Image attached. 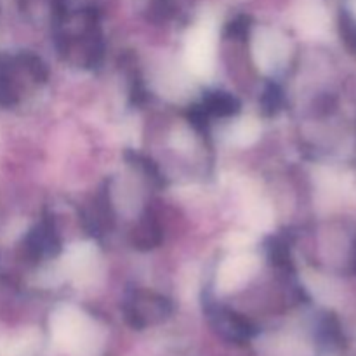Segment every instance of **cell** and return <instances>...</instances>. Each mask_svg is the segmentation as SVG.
Segmentation results:
<instances>
[{"label": "cell", "instance_id": "7", "mask_svg": "<svg viewBox=\"0 0 356 356\" xmlns=\"http://www.w3.org/2000/svg\"><path fill=\"white\" fill-rule=\"evenodd\" d=\"M268 96L264 97V104H266L268 111H275L280 104V94H278L277 89H271L270 92H266Z\"/></svg>", "mask_w": 356, "mask_h": 356}, {"label": "cell", "instance_id": "2", "mask_svg": "<svg viewBox=\"0 0 356 356\" xmlns=\"http://www.w3.org/2000/svg\"><path fill=\"white\" fill-rule=\"evenodd\" d=\"M256 270V259L249 256H240L235 259H229L222 266L221 282L225 285H235L249 278V275Z\"/></svg>", "mask_w": 356, "mask_h": 356}, {"label": "cell", "instance_id": "4", "mask_svg": "<svg viewBox=\"0 0 356 356\" xmlns=\"http://www.w3.org/2000/svg\"><path fill=\"white\" fill-rule=\"evenodd\" d=\"M160 242V232L153 222L146 221L134 229V243L139 249H152Z\"/></svg>", "mask_w": 356, "mask_h": 356}, {"label": "cell", "instance_id": "3", "mask_svg": "<svg viewBox=\"0 0 356 356\" xmlns=\"http://www.w3.org/2000/svg\"><path fill=\"white\" fill-rule=\"evenodd\" d=\"M257 58H259V65L264 68H275L278 63L282 61V40L270 33L268 37H261L257 42Z\"/></svg>", "mask_w": 356, "mask_h": 356}, {"label": "cell", "instance_id": "5", "mask_svg": "<svg viewBox=\"0 0 356 356\" xmlns=\"http://www.w3.org/2000/svg\"><path fill=\"white\" fill-rule=\"evenodd\" d=\"M207 110L212 111V113L218 115H232L238 110V103L233 99L228 94H214V96L209 99Z\"/></svg>", "mask_w": 356, "mask_h": 356}, {"label": "cell", "instance_id": "6", "mask_svg": "<svg viewBox=\"0 0 356 356\" xmlns=\"http://www.w3.org/2000/svg\"><path fill=\"white\" fill-rule=\"evenodd\" d=\"M257 124L252 120H242V124H238L235 127V131H233V139H235L236 143H240V145H247V143H250L252 139H256L257 136Z\"/></svg>", "mask_w": 356, "mask_h": 356}, {"label": "cell", "instance_id": "1", "mask_svg": "<svg viewBox=\"0 0 356 356\" xmlns=\"http://www.w3.org/2000/svg\"><path fill=\"white\" fill-rule=\"evenodd\" d=\"M188 61L197 73H209L212 66V40L207 28L195 31L188 44Z\"/></svg>", "mask_w": 356, "mask_h": 356}]
</instances>
